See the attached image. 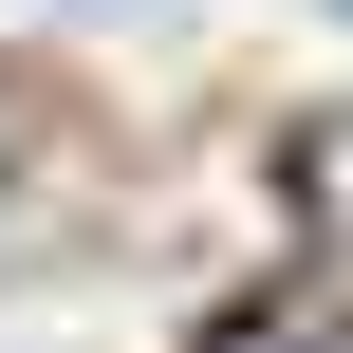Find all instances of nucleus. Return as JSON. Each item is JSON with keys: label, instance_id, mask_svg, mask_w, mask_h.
<instances>
[{"label": "nucleus", "instance_id": "nucleus-1", "mask_svg": "<svg viewBox=\"0 0 353 353\" xmlns=\"http://www.w3.org/2000/svg\"><path fill=\"white\" fill-rule=\"evenodd\" d=\"M316 186H335V223H353V130H335V149H316Z\"/></svg>", "mask_w": 353, "mask_h": 353}]
</instances>
